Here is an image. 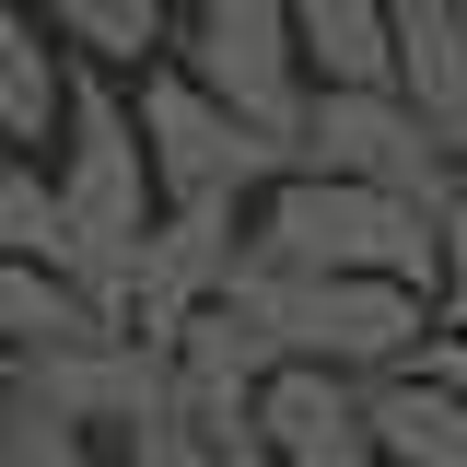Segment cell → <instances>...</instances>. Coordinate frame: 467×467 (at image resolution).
Wrapping results in <instances>:
<instances>
[{"label":"cell","instance_id":"5","mask_svg":"<svg viewBox=\"0 0 467 467\" xmlns=\"http://www.w3.org/2000/svg\"><path fill=\"white\" fill-rule=\"evenodd\" d=\"M175 58L245 106L257 129H292L304 140V94H316V70H304V36H292V0H187L175 12Z\"/></svg>","mask_w":467,"mask_h":467},{"label":"cell","instance_id":"1","mask_svg":"<svg viewBox=\"0 0 467 467\" xmlns=\"http://www.w3.org/2000/svg\"><path fill=\"white\" fill-rule=\"evenodd\" d=\"M58 269L94 292V304H129V257L140 234L164 223V187H152V140H140V106L117 94L106 58H70V117H58Z\"/></svg>","mask_w":467,"mask_h":467},{"label":"cell","instance_id":"13","mask_svg":"<svg viewBox=\"0 0 467 467\" xmlns=\"http://www.w3.org/2000/svg\"><path fill=\"white\" fill-rule=\"evenodd\" d=\"M94 327H117V316L58 257H0V350H58V339H94Z\"/></svg>","mask_w":467,"mask_h":467},{"label":"cell","instance_id":"11","mask_svg":"<svg viewBox=\"0 0 467 467\" xmlns=\"http://www.w3.org/2000/svg\"><path fill=\"white\" fill-rule=\"evenodd\" d=\"M374 444L386 467H467V386H444L432 362L374 374Z\"/></svg>","mask_w":467,"mask_h":467},{"label":"cell","instance_id":"16","mask_svg":"<svg viewBox=\"0 0 467 467\" xmlns=\"http://www.w3.org/2000/svg\"><path fill=\"white\" fill-rule=\"evenodd\" d=\"M432 234H444V269H432V316L456 327V316H467V164H456V187H444Z\"/></svg>","mask_w":467,"mask_h":467},{"label":"cell","instance_id":"18","mask_svg":"<svg viewBox=\"0 0 467 467\" xmlns=\"http://www.w3.org/2000/svg\"><path fill=\"white\" fill-rule=\"evenodd\" d=\"M420 362H432L444 386H467V316H456V327H432V350H420Z\"/></svg>","mask_w":467,"mask_h":467},{"label":"cell","instance_id":"3","mask_svg":"<svg viewBox=\"0 0 467 467\" xmlns=\"http://www.w3.org/2000/svg\"><path fill=\"white\" fill-rule=\"evenodd\" d=\"M140 140H152L164 211H257V199L304 164L292 129H257L245 106H223L187 58H152V70H140Z\"/></svg>","mask_w":467,"mask_h":467},{"label":"cell","instance_id":"6","mask_svg":"<svg viewBox=\"0 0 467 467\" xmlns=\"http://www.w3.org/2000/svg\"><path fill=\"white\" fill-rule=\"evenodd\" d=\"M304 164L362 175V187H398V199H432L456 187V152L432 140V117L409 106L398 82H316L304 94Z\"/></svg>","mask_w":467,"mask_h":467},{"label":"cell","instance_id":"14","mask_svg":"<svg viewBox=\"0 0 467 467\" xmlns=\"http://www.w3.org/2000/svg\"><path fill=\"white\" fill-rule=\"evenodd\" d=\"M47 36L70 58H106V70H152L175 58V0H36Z\"/></svg>","mask_w":467,"mask_h":467},{"label":"cell","instance_id":"7","mask_svg":"<svg viewBox=\"0 0 467 467\" xmlns=\"http://www.w3.org/2000/svg\"><path fill=\"white\" fill-rule=\"evenodd\" d=\"M234 257H245V211H164V223L140 234V257H129V304H117V327L164 350L199 304H223V292H234Z\"/></svg>","mask_w":467,"mask_h":467},{"label":"cell","instance_id":"15","mask_svg":"<svg viewBox=\"0 0 467 467\" xmlns=\"http://www.w3.org/2000/svg\"><path fill=\"white\" fill-rule=\"evenodd\" d=\"M0 257H58V175L24 140H0Z\"/></svg>","mask_w":467,"mask_h":467},{"label":"cell","instance_id":"12","mask_svg":"<svg viewBox=\"0 0 467 467\" xmlns=\"http://www.w3.org/2000/svg\"><path fill=\"white\" fill-rule=\"evenodd\" d=\"M316 82H398V0H292Z\"/></svg>","mask_w":467,"mask_h":467},{"label":"cell","instance_id":"8","mask_svg":"<svg viewBox=\"0 0 467 467\" xmlns=\"http://www.w3.org/2000/svg\"><path fill=\"white\" fill-rule=\"evenodd\" d=\"M257 432H269V467H386L374 374H339V362H281L257 398Z\"/></svg>","mask_w":467,"mask_h":467},{"label":"cell","instance_id":"17","mask_svg":"<svg viewBox=\"0 0 467 467\" xmlns=\"http://www.w3.org/2000/svg\"><path fill=\"white\" fill-rule=\"evenodd\" d=\"M117 467H234V456H211V444H199L175 409H152V420L129 432V456H117Z\"/></svg>","mask_w":467,"mask_h":467},{"label":"cell","instance_id":"9","mask_svg":"<svg viewBox=\"0 0 467 467\" xmlns=\"http://www.w3.org/2000/svg\"><path fill=\"white\" fill-rule=\"evenodd\" d=\"M398 94L467 164V0H398Z\"/></svg>","mask_w":467,"mask_h":467},{"label":"cell","instance_id":"2","mask_svg":"<svg viewBox=\"0 0 467 467\" xmlns=\"http://www.w3.org/2000/svg\"><path fill=\"white\" fill-rule=\"evenodd\" d=\"M245 269H374V281H420L444 269V234H432V199H398V187H362V175L292 164L257 211H245Z\"/></svg>","mask_w":467,"mask_h":467},{"label":"cell","instance_id":"4","mask_svg":"<svg viewBox=\"0 0 467 467\" xmlns=\"http://www.w3.org/2000/svg\"><path fill=\"white\" fill-rule=\"evenodd\" d=\"M234 292L269 316L281 362H339V374H398L444 327L420 281H374V269H245L234 257Z\"/></svg>","mask_w":467,"mask_h":467},{"label":"cell","instance_id":"10","mask_svg":"<svg viewBox=\"0 0 467 467\" xmlns=\"http://www.w3.org/2000/svg\"><path fill=\"white\" fill-rule=\"evenodd\" d=\"M58 117H70V47L47 36L36 0H0V140L58 152Z\"/></svg>","mask_w":467,"mask_h":467},{"label":"cell","instance_id":"19","mask_svg":"<svg viewBox=\"0 0 467 467\" xmlns=\"http://www.w3.org/2000/svg\"><path fill=\"white\" fill-rule=\"evenodd\" d=\"M12 409H24V350H0V432H12Z\"/></svg>","mask_w":467,"mask_h":467}]
</instances>
